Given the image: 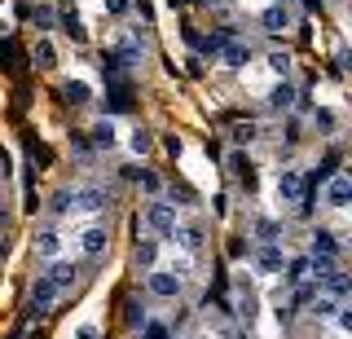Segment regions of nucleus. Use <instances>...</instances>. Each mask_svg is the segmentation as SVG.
Returning a JSON list of instances; mask_svg holds the SVG:
<instances>
[{
	"instance_id": "25",
	"label": "nucleus",
	"mask_w": 352,
	"mask_h": 339,
	"mask_svg": "<svg viewBox=\"0 0 352 339\" xmlns=\"http://www.w3.org/2000/svg\"><path fill=\"white\" fill-rule=\"evenodd\" d=\"M124 322L132 326V331H141V326H146V309H141L137 300H128V313H124Z\"/></svg>"
},
{
	"instance_id": "21",
	"label": "nucleus",
	"mask_w": 352,
	"mask_h": 339,
	"mask_svg": "<svg viewBox=\"0 0 352 339\" xmlns=\"http://www.w3.org/2000/svg\"><path fill=\"white\" fill-rule=\"evenodd\" d=\"M251 229H256V238H260V243H273V238H278V234H282V225H278V221H273V216H260V221H256V225H251Z\"/></svg>"
},
{
	"instance_id": "1",
	"label": "nucleus",
	"mask_w": 352,
	"mask_h": 339,
	"mask_svg": "<svg viewBox=\"0 0 352 339\" xmlns=\"http://www.w3.org/2000/svg\"><path fill=\"white\" fill-rule=\"evenodd\" d=\"M146 229H154V234H172L176 229V207L168 199H154L146 207Z\"/></svg>"
},
{
	"instance_id": "22",
	"label": "nucleus",
	"mask_w": 352,
	"mask_h": 339,
	"mask_svg": "<svg viewBox=\"0 0 352 339\" xmlns=\"http://www.w3.org/2000/svg\"><path fill=\"white\" fill-rule=\"evenodd\" d=\"M172 234L185 251H203V229H172Z\"/></svg>"
},
{
	"instance_id": "6",
	"label": "nucleus",
	"mask_w": 352,
	"mask_h": 339,
	"mask_svg": "<svg viewBox=\"0 0 352 339\" xmlns=\"http://www.w3.org/2000/svg\"><path fill=\"white\" fill-rule=\"evenodd\" d=\"M260 27L269 31V36H278V31H286V27H291V14H286V5H269V9L260 14Z\"/></svg>"
},
{
	"instance_id": "29",
	"label": "nucleus",
	"mask_w": 352,
	"mask_h": 339,
	"mask_svg": "<svg viewBox=\"0 0 352 339\" xmlns=\"http://www.w3.org/2000/svg\"><path fill=\"white\" fill-rule=\"evenodd\" d=\"M308 278V260H291V273H286V282H304Z\"/></svg>"
},
{
	"instance_id": "9",
	"label": "nucleus",
	"mask_w": 352,
	"mask_h": 339,
	"mask_svg": "<svg viewBox=\"0 0 352 339\" xmlns=\"http://www.w3.org/2000/svg\"><path fill=\"white\" fill-rule=\"evenodd\" d=\"M229 172H234V177L247 185V190H256V168H251V159L242 155V150H234V155H229Z\"/></svg>"
},
{
	"instance_id": "19",
	"label": "nucleus",
	"mask_w": 352,
	"mask_h": 339,
	"mask_svg": "<svg viewBox=\"0 0 352 339\" xmlns=\"http://www.w3.org/2000/svg\"><path fill=\"white\" fill-rule=\"evenodd\" d=\"M154 260H159V243H154V238H141V243H137V265L154 269Z\"/></svg>"
},
{
	"instance_id": "38",
	"label": "nucleus",
	"mask_w": 352,
	"mask_h": 339,
	"mask_svg": "<svg viewBox=\"0 0 352 339\" xmlns=\"http://www.w3.org/2000/svg\"><path fill=\"white\" fill-rule=\"evenodd\" d=\"M5 31H9V27H5V23H0V36H5Z\"/></svg>"
},
{
	"instance_id": "12",
	"label": "nucleus",
	"mask_w": 352,
	"mask_h": 339,
	"mask_svg": "<svg viewBox=\"0 0 352 339\" xmlns=\"http://www.w3.org/2000/svg\"><path fill=\"white\" fill-rule=\"evenodd\" d=\"M256 265H260V273H278L282 269V247L278 243H264L256 251Z\"/></svg>"
},
{
	"instance_id": "30",
	"label": "nucleus",
	"mask_w": 352,
	"mask_h": 339,
	"mask_svg": "<svg viewBox=\"0 0 352 339\" xmlns=\"http://www.w3.org/2000/svg\"><path fill=\"white\" fill-rule=\"evenodd\" d=\"M256 133H260L256 124H238V128H234V141H256Z\"/></svg>"
},
{
	"instance_id": "35",
	"label": "nucleus",
	"mask_w": 352,
	"mask_h": 339,
	"mask_svg": "<svg viewBox=\"0 0 352 339\" xmlns=\"http://www.w3.org/2000/svg\"><path fill=\"white\" fill-rule=\"evenodd\" d=\"M106 9L110 14H128V0H106Z\"/></svg>"
},
{
	"instance_id": "39",
	"label": "nucleus",
	"mask_w": 352,
	"mask_h": 339,
	"mask_svg": "<svg viewBox=\"0 0 352 339\" xmlns=\"http://www.w3.org/2000/svg\"><path fill=\"white\" fill-rule=\"evenodd\" d=\"M220 339H234V335H229V331H225V335H220Z\"/></svg>"
},
{
	"instance_id": "2",
	"label": "nucleus",
	"mask_w": 352,
	"mask_h": 339,
	"mask_svg": "<svg viewBox=\"0 0 352 339\" xmlns=\"http://www.w3.org/2000/svg\"><path fill=\"white\" fill-rule=\"evenodd\" d=\"M278 199L282 203H300L304 199V172L300 168H282L278 172Z\"/></svg>"
},
{
	"instance_id": "34",
	"label": "nucleus",
	"mask_w": 352,
	"mask_h": 339,
	"mask_svg": "<svg viewBox=\"0 0 352 339\" xmlns=\"http://www.w3.org/2000/svg\"><path fill=\"white\" fill-rule=\"evenodd\" d=\"M141 185H146V190L154 194V190H159V177H154V172H141Z\"/></svg>"
},
{
	"instance_id": "33",
	"label": "nucleus",
	"mask_w": 352,
	"mask_h": 339,
	"mask_svg": "<svg viewBox=\"0 0 352 339\" xmlns=\"http://www.w3.org/2000/svg\"><path fill=\"white\" fill-rule=\"evenodd\" d=\"M335 326H339V331H348V326H352V313L339 309V313H335Z\"/></svg>"
},
{
	"instance_id": "24",
	"label": "nucleus",
	"mask_w": 352,
	"mask_h": 339,
	"mask_svg": "<svg viewBox=\"0 0 352 339\" xmlns=\"http://www.w3.org/2000/svg\"><path fill=\"white\" fill-rule=\"evenodd\" d=\"M128 146H132V155H150V150H154V137L146 133V128H137V133L128 137Z\"/></svg>"
},
{
	"instance_id": "16",
	"label": "nucleus",
	"mask_w": 352,
	"mask_h": 339,
	"mask_svg": "<svg viewBox=\"0 0 352 339\" xmlns=\"http://www.w3.org/2000/svg\"><path fill=\"white\" fill-rule=\"evenodd\" d=\"M58 247H62V234H58V229H44V234L36 238V256H44V260L58 256Z\"/></svg>"
},
{
	"instance_id": "36",
	"label": "nucleus",
	"mask_w": 352,
	"mask_h": 339,
	"mask_svg": "<svg viewBox=\"0 0 352 339\" xmlns=\"http://www.w3.org/2000/svg\"><path fill=\"white\" fill-rule=\"evenodd\" d=\"M75 339H97V326H80V331H75Z\"/></svg>"
},
{
	"instance_id": "18",
	"label": "nucleus",
	"mask_w": 352,
	"mask_h": 339,
	"mask_svg": "<svg viewBox=\"0 0 352 339\" xmlns=\"http://www.w3.org/2000/svg\"><path fill=\"white\" fill-rule=\"evenodd\" d=\"M36 67L40 71H53V67H58V49H53L49 40H36Z\"/></svg>"
},
{
	"instance_id": "11",
	"label": "nucleus",
	"mask_w": 352,
	"mask_h": 339,
	"mask_svg": "<svg viewBox=\"0 0 352 339\" xmlns=\"http://www.w3.org/2000/svg\"><path fill=\"white\" fill-rule=\"evenodd\" d=\"M106 243H110V234L102 225H93V229H84V238H80V247H84V256H102L106 251Z\"/></svg>"
},
{
	"instance_id": "15",
	"label": "nucleus",
	"mask_w": 352,
	"mask_h": 339,
	"mask_svg": "<svg viewBox=\"0 0 352 339\" xmlns=\"http://www.w3.org/2000/svg\"><path fill=\"white\" fill-rule=\"evenodd\" d=\"M88 133H93V146H97V150H110V146H115V141H119V137H115V124H110L106 115L97 119V124L88 128Z\"/></svg>"
},
{
	"instance_id": "20",
	"label": "nucleus",
	"mask_w": 352,
	"mask_h": 339,
	"mask_svg": "<svg viewBox=\"0 0 352 339\" xmlns=\"http://www.w3.org/2000/svg\"><path fill=\"white\" fill-rule=\"evenodd\" d=\"M62 93H66V102H75V106H84L88 97H93V89H88L84 80H66V89H62Z\"/></svg>"
},
{
	"instance_id": "4",
	"label": "nucleus",
	"mask_w": 352,
	"mask_h": 339,
	"mask_svg": "<svg viewBox=\"0 0 352 339\" xmlns=\"http://www.w3.org/2000/svg\"><path fill=\"white\" fill-rule=\"evenodd\" d=\"M352 203V181L344 177V172H330L326 181V207H348Z\"/></svg>"
},
{
	"instance_id": "28",
	"label": "nucleus",
	"mask_w": 352,
	"mask_h": 339,
	"mask_svg": "<svg viewBox=\"0 0 352 339\" xmlns=\"http://www.w3.org/2000/svg\"><path fill=\"white\" fill-rule=\"evenodd\" d=\"M269 67L286 80V75H291V58H286V53H269Z\"/></svg>"
},
{
	"instance_id": "17",
	"label": "nucleus",
	"mask_w": 352,
	"mask_h": 339,
	"mask_svg": "<svg viewBox=\"0 0 352 339\" xmlns=\"http://www.w3.org/2000/svg\"><path fill=\"white\" fill-rule=\"evenodd\" d=\"M313 256H330V260H335V256H339V243H335V234L317 229V234H313Z\"/></svg>"
},
{
	"instance_id": "40",
	"label": "nucleus",
	"mask_w": 352,
	"mask_h": 339,
	"mask_svg": "<svg viewBox=\"0 0 352 339\" xmlns=\"http://www.w3.org/2000/svg\"><path fill=\"white\" fill-rule=\"evenodd\" d=\"M194 339H212V335H194Z\"/></svg>"
},
{
	"instance_id": "8",
	"label": "nucleus",
	"mask_w": 352,
	"mask_h": 339,
	"mask_svg": "<svg viewBox=\"0 0 352 339\" xmlns=\"http://www.w3.org/2000/svg\"><path fill=\"white\" fill-rule=\"evenodd\" d=\"M110 199H106V190H75L71 194V207H80V212H102Z\"/></svg>"
},
{
	"instance_id": "7",
	"label": "nucleus",
	"mask_w": 352,
	"mask_h": 339,
	"mask_svg": "<svg viewBox=\"0 0 352 339\" xmlns=\"http://www.w3.org/2000/svg\"><path fill=\"white\" fill-rule=\"evenodd\" d=\"M326 295H330V300H335V304H344L348 300V295H352V282H348V273L344 269H335V273H326Z\"/></svg>"
},
{
	"instance_id": "3",
	"label": "nucleus",
	"mask_w": 352,
	"mask_h": 339,
	"mask_svg": "<svg viewBox=\"0 0 352 339\" xmlns=\"http://www.w3.org/2000/svg\"><path fill=\"white\" fill-rule=\"evenodd\" d=\"M150 295H159V300H176V295H181V278H176L172 269H150Z\"/></svg>"
},
{
	"instance_id": "37",
	"label": "nucleus",
	"mask_w": 352,
	"mask_h": 339,
	"mask_svg": "<svg viewBox=\"0 0 352 339\" xmlns=\"http://www.w3.org/2000/svg\"><path fill=\"white\" fill-rule=\"evenodd\" d=\"M168 5H172V9H176V5H185V0H168Z\"/></svg>"
},
{
	"instance_id": "27",
	"label": "nucleus",
	"mask_w": 352,
	"mask_h": 339,
	"mask_svg": "<svg viewBox=\"0 0 352 339\" xmlns=\"http://www.w3.org/2000/svg\"><path fill=\"white\" fill-rule=\"evenodd\" d=\"M339 309H344V304H335L330 295H317V317H335Z\"/></svg>"
},
{
	"instance_id": "31",
	"label": "nucleus",
	"mask_w": 352,
	"mask_h": 339,
	"mask_svg": "<svg viewBox=\"0 0 352 339\" xmlns=\"http://www.w3.org/2000/svg\"><path fill=\"white\" fill-rule=\"evenodd\" d=\"M53 212H71V190H62L58 199H53Z\"/></svg>"
},
{
	"instance_id": "14",
	"label": "nucleus",
	"mask_w": 352,
	"mask_h": 339,
	"mask_svg": "<svg viewBox=\"0 0 352 339\" xmlns=\"http://www.w3.org/2000/svg\"><path fill=\"white\" fill-rule=\"evenodd\" d=\"M269 106H273V111H291V106H295V84H291V80L273 84V93H269Z\"/></svg>"
},
{
	"instance_id": "32",
	"label": "nucleus",
	"mask_w": 352,
	"mask_h": 339,
	"mask_svg": "<svg viewBox=\"0 0 352 339\" xmlns=\"http://www.w3.org/2000/svg\"><path fill=\"white\" fill-rule=\"evenodd\" d=\"M229 256L242 260V256H247V243H242V238H234V243H229Z\"/></svg>"
},
{
	"instance_id": "13",
	"label": "nucleus",
	"mask_w": 352,
	"mask_h": 339,
	"mask_svg": "<svg viewBox=\"0 0 352 339\" xmlns=\"http://www.w3.org/2000/svg\"><path fill=\"white\" fill-rule=\"evenodd\" d=\"M44 278H49V282H53L58 291H66V287L75 282V265H71V260H53V269L44 273Z\"/></svg>"
},
{
	"instance_id": "26",
	"label": "nucleus",
	"mask_w": 352,
	"mask_h": 339,
	"mask_svg": "<svg viewBox=\"0 0 352 339\" xmlns=\"http://www.w3.org/2000/svg\"><path fill=\"white\" fill-rule=\"evenodd\" d=\"M62 31H66L71 40H84V23H80L75 14H62Z\"/></svg>"
},
{
	"instance_id": "41",
	"label": "nucleus",
	"mask_w": 352,
	"mask_h": 339,
	"mask_svg": "<svg viewBox=\"0 0 352 339\" xmlns=\"http://www.w3.org/2000/svg\"><path fill=\"white\" fill-rule=\"evenodd\" d=\"M273 5H286V0H273Z\"/></svg>"
},
{
	"instance_id": "23",
	"label": "nucleus",
	"mask_w": 352,
	"mask_h": 339,
	"mask_svg": "<svg viewBox=\"0 0 352 339\" xmlns=\"http://www.w3.org/2000/svg\"><path fill=\"white\" fill-rule=\"evenodd\" d=\"M128 106H132L128 89H124V84H115V89H110V102H106V111H110V115H119V111H128Z\"/></svg>"
},
{
	"instance_id": "10",
	"label": "nucleus",
	"mask_w": 352,
	"mask_h": 339,
	"mask_svg": "<svg viewBox=\"0 0 352 339\" xmlns=\"http://www.w3.org/2000/svg\"><path fill=\"white\" fill-rule=\"evenodd\" d=\"M247 58H251V49L242 45V40H225V45H220V62H225V67H247Z\"/></svg>"
},
{
	"instance_id": "5",
	"label": "nucleus",
	"mask_w": 352,
	"mask_h": 339,
	"mask_svg": "<svg viewBox=\"0 0 352 339\" xmlns=\"http://www.w3.org/2000/svg\"><path fill=\"white\" fill-rule=\"evenodd\" d=\"M58 295H62V291H58V287H53V282L44 278V273H40V278L31 282V309H36V313H44V309H49L53 300H58Z\"/></svg>"
}]
</instances>
